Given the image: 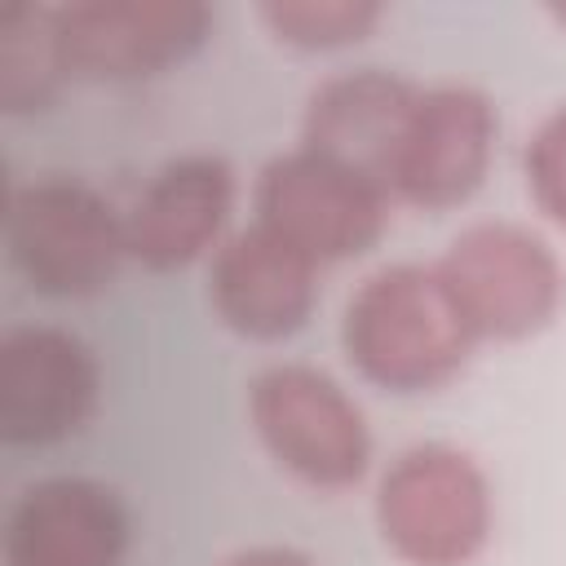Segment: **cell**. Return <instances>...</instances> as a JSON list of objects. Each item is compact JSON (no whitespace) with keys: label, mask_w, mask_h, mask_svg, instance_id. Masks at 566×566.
<instances>
[{"label":"cell","mask_w":566,"mask_h":566,"mask_svg":"<svg viewBox=\"0 0 566 566\" xmlns=\"http://www.w3.org/2000/svg\"><path fill=\"white\" fill-rule=\"evenodd\" d=\"M340 345L363 380L389 394H424L447 385L473 354L455 296L438 265H385L363 279L340 318Z\"/></svg>","instance_id":"cell-1"},{"label":"cell","mask_w":566,"mask_h":566,"mask_svg":"<svg viewBox=\"0 0 566 566\" xmlns=\"http://www.w3.org/2000/svg\"><path fill=\"white\" fill-rule=\"evenodd\" d=\"M491 517L486 473L442 442L407 447L376 486L380 539L407 566H469L491 539Z\"/></svg>","instance_id":"cell-2"},{"label":"cell","mask_w":566,"mask_h":566,"mask_svg":"<svg viewBox=\"0 0 566 566\" xmlns=\"http://www.w3.org/2000/svg\"><path fill=\"white\" fill-rule=\"evenodd\" d=\"M9 256L44 296H93L119 274L128 230L93 186L40 177L9 203Z\"/></svg>","instance_id":"cell-3"},{"label":"cell","mask_w":566,"mask_h":566,"mask_svg":"<svg viewBox=\"0 0 566 566\" xmlns=\"http://www.w3.org/2000/svg\"><path fill=\"white\" fill-rule=\"evenodd\" d=\"M438 274L478 340H526L553 323L566 296L557 252L513 221H478L455 234Z\"/></svg>","instance_id":"cell-4"},{"label":"cell","mask_w":566,"mask_h":566,"mask_svg":"<svg viewBox=\"0 0 566 566\" xmlns=\"http://www.w3.org/2000/svg\"><path fill=\"white\" fill-rule=\"evenodd\" d=\"M248 411L265 451L318 491H345L371 464V433L358 402L314 367L283 363L261 371Z\"/></svg>","instance_id":"cell-5"},{"label":"cell","mask_w":566,"mask_h":566,"mask_svg":"<svg viewBox=\"0 0 566 566\" xmlns=\"http://www.w3.org/2000/svg\"><path fill=\"white\" fill-rule=\"evenodd\" d=\"M389 221V190L305 146L270 159L256 181V226L314 265L367 252Z\"/></svg>","instance_id":"cell-6"},{"label":"cell","mask_w":566,"mask_h":566,"mask_svg":"<svg viewBox=\"0 0 566 566\" xmlns=\"http://www.w3.org/2000/svg\"><path fill=\"white\" fill-rule=\"evenodd\" d=\"M71 80H150L195 57L212 31L203 0H71L53 4Z\"/></svg>","instance_id":"cell-7"},{"label":"cell","mask_w":566,"mask_h":566,"mask_svg":"<svg viewBox=\"0 0 566 566\" xmlns=\"http://www.w3.org/2000/svg\"><path fill=\"white\" fill-rule=\"evenodd\" d=\"M102 367L66 327H13L0 340V438L49 447L71 438L97 407Z\"/></svg>","instance_id":"cell-8"},{"label":"cell","mask_w":566,"mask_h":566,"mask_svg":"<svg viewBox=\"0 0 566 566\" xmlns=\"http://www.w3.org/2000/svg\"><path fill=\"white\" fill-rule=\"evenodd\" d=\"M495 133L500 119L486 93L469 84L420 88L394 159L389 195L429 212L464 203L491 168Z\"/></svg>","instance_id":"cell-9"},{"label":"cell","mask_w":566,"mask_h":566,"mask_svg":"<svg viewBox=\"0 0 566 566\" xmlns=\"http://www.w3.org/2000/svg\"><path fill=\"white\" fill-rule=\"evenodd\" d=\"M217 318L248 340H283L305 327L318 301V265L265 226L221 239L208 270Z\"/></svg>","instance_id":"cell-10"},{"label":"cell","mask_w":566,"mask_h":566,"mask_svg":"<svg viewBox=\"0 0 566 566\" xmlns=\"http://www.w3.org/2000/svg\"><path fill=\"white\" fill-rule=\"evenodd\" d=\"M124 553L128 509L106 482L44 478L9 509V566H124Z\"/></svg>","instance_id":"cell-11"},{"label":"cell","mask_w":566,"mask_h":566,"mask_svg":"<svg viewBox=\"0 0 566 566\" xmlns=\"http://www.w3.org/2000/svg\"><path fill=\"white\" fill-rule=\"evenodd\" d=\"M416 97H420V88H411L394 71L363 66V71L332 75L314 88V97L305 106L301 146L323 159H336L349 172L389 190L394 159H398Z\"/></svg>","instance_id":"cell-12"},{"label":"cell","mask_w":566,"mask_h":566,"mask_svg":"<svg viewBox=\"0 0 566 566\" xmlns=\"http://www.w3.org/2000/svg\"><path fill=\"white\" fill-rule=\"evenodd\" d=\"M234 203V172L217 155H186L164 164L124 217L128 256L146 270H186L221 248Z\"/></svg>","instance_id":"cell-13"},{"label":"cell","mask_w":566,"mask_h":566,"mask_svg":"<svg viewBox=\"0 0 566 566\" xmlns=\"http://www.w3.org/2000/svg\"><path fill=\"white\" fill-rule=\"evenodd\" d=\"M71 80L57 44L53 4H13L0 13V106L22 115L53 102L57 84Z\"/></svg>","instance_id":"cell-14"},{"label":"cell","mask_w":566,"mask_h":566,"mask_svg":"<svg viewBox=\"0 0 566 566\" xmlns=\"http://www.w3.org/2000/svg\"><path fill=\"white\" fill-rule=\"evenodd\" d=\"M261 22L274 31V40L318 53V49L358 44L380 22V4L371 0H270L261 4Z\"/></svg>","instance_id":"cell-15"},{"label":"cell","mask_w":566,"mask_h":566,"mask_svg":"<svg viewBox=\"0 0 566 566\" xmlns=\"http://www.w3.org/2000/svg\"><path fill=\"white\" fill-rule=\"evenodd\" d=\"M526 190L544 217L566 226V106H557L526 146Z\"/></svg>","instance_id":"cell-16"},{"label":"cell","mask_w":566,"mask_h":566,"mask_svg":"<svg viewBox=\"0 0 566 566\" xmlns=\"http://www.w3.org/2000/svg\"><path fill=\"white\" fill-rule=\"evenodd\" d=\"M221 566H314V562L296 548H283V544H256V548H243V553L226 557Z\"/></svg>","instance_id":"cell-17"},{"label":"cell","mask_w":566,"mask_h":566,"mask_svg":"<svg viewBox=\"0 0 566 566\" xmlns=\"http://www.w3.org/2000/svg\"><path fill=\"white\" fill-rule=\"evenodd\" d=\"M557 18H562V22H566V9H557Z\"/></svg>","instance_id":"cell-18"}]
</instances>
